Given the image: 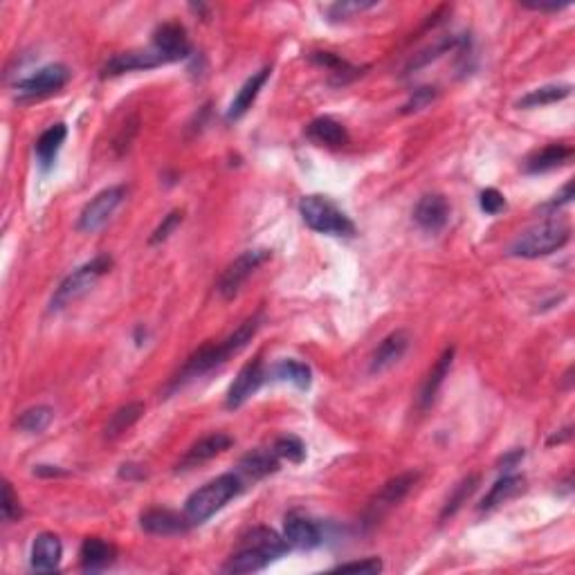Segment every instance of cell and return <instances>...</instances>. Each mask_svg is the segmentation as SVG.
I'll list each match as a JSON object with an SVG mask.
<instances>
[{
    "instance_id": "6da1fadb",
    "label": "cell",
    "mask_w": 575,
    "mask_h": 575,
    "mask_svg": "<svg viewBox=\"0 0 575 575\" xmlns=\"http://www.w3.org/2000/svg\"><path fill=\"white\" fill-rule=\"evenodd\" d=\"M261 323H263V315L261 313L252 315V317H248L243 323H238L236 331H234L232 335H228L225 339H220V342L204 344V347H200L198 351L191 353L189 360H187L185 366L180 369V373L173 378L169 391L178 389V387L187 385V382L196 380V378L204 376V373L214 371L216 366L225 364L229 357L236 355L238 351H243V348L252 342V338L259 333Z\"/></svg>"
},
{
    "instance_id": "7a4b0ae2",
    "label": "cell",
    "mask_w": 575,
    "mask_h": 575,
    "mask_svg": "<svg viewBox=\"0 0 575 575\" xmlns=\"http://www.w3.org/2000/svg\"><path fill=\"white\" fill-rule=\"evenodd\" d=\"M288 542L270 528H254L236 553L223 564V573H257L288 553Z\"/></svg>"
},
{
    "instance_id": "3957f363",
    "label": "cell",
    "mask_w": 575,
    "mask_h": 575,
    "mask_svg": "<svg viewBox=\"0 0 575 575\" xmlns=\"http://www.w3.org/2000/svg\"><path fill=\"white\" fill-rule=\"evenodd\" d=\"M243 481L241 476L234 475V472H228V475H220L216 479H212L210 483H204L203 488L194 490L185 504V515L189 517V522L194 523H204L207 519L214 517L219 510H223L234 497L241 495Z\"/></svg>"
},
{
    "instance_id": "277c9868",
    "label": "cell",
    "mask_w": 575,
    "mask_h": 575,
    "mask_svg": "<svg viewBox=\"0 0 575 575\" xmlns=\"http://www.w3.org/2000/svg\"><path fill=\"white\" fill-rule=\"evenodd\" d=\"M571 225L560 216L532 225L510 245V254L519 259H539L557 252L569 243Z\"/></svg>"
},
{
    "instance_id": "5b68a950",
    "label": "cell",
    "mask_w": 575,
    "mask_h": 575,
    "mask_svg": "<svg viewBox=\"0 0 575 575\" xmlns=\"http://www.w3.org/2000/svg\"><path fill=\"white\" fill-rule=\"evenodd\" d=\"M299 214L301 220L317 234H328V236H353L355 234L353 220L326 196H304L299 203Z\"/></svg>"
},
{
    "instance_id": "8992f818",
    "label": "cell",
    "mask_w": 575,
    "mask_h": 575,
    "mask_svg": "<svg viewBox=\"0 0 575 575\" xmlns=\"http://www.w3.org/2000/svg\"><path fill=\"white\" fill-rule=\"evenodd\" d=\"M110 268H113V259L106 257V254L95 257L92 261H88V263H84L81 268H76L72 275H68L66 279L61 281V285H59L57 292H54L52 310L63 308V306L70 304V301H75V299H79V297L86 295V292L91 291L92 285H95L97 281L106 275V272H110Z\"/></svg>"
},
{
    "instance_id": "52a82bcc",
    "label": "cell",
    "mask_w": 575,
    "mask_h": 575,
    "mask_svg": "<svg viewBox=\"0 0 575 575\" xmlns=\"http://www.w3.org/2000/svg\"><path fill=\"white\" fill-rule=\"evenodd\" d=\"M270 257V250H248V252H243L241 257H236L225 268V272L219 279V285H216V292H219L223 299H234V297L241 292L243 284H245Z\"/></svg>"
},
{
    "instance_id": "ba28073f",
    "label": "cell",
    "mask_w": 575,
    "mask_h": 575,
    "mask_svg": "<svg viewBox=\"0 0 575 575\" xmlns=\"http://www.w3.org/2000/svg\"><path fill=\"white\" fill-rule=\"evenodd\" d=\"M126 194H129V189H126L124 185H115V187H108V189L100 191V194H97L95 198L84 207V210H81L79 223H76L79 232H86V234L100 232V229L108 223L110 216L117 212L119 204L124 203Z\"/></svg>"
},
{
    "instance_id": "9c48e42d",
    "label": "cell",
    "mask_w": 575,
    "mask_h": 575,
    "mask_svg": "<svg viewBox=\"0 0 575 575\" xmlns=\"http://www.w3.org/2000/svg\"><path fill=\"white\" fill-rule=\"evenodd\" d=\"M68 81H70V70L61 63H50V66L38 68L36 72L20 79L16 84V92H19V100H41V97L61 91Z\"/></svg>"
},
{
    "instance_id": "30bf717a",
    "label": "cell",
    "mask_w": 575,
    "mask_h": 575,
    "mask_svg": "<svg viewBox=\"0 0 575 575\" xmlns=\"http://www.w3.org/2000/svg\"><path fill=\"white\" fill-rule=\"evenodd\" d=\"M419 479L420 472H404V475H398L391 481H387L380 492L376 495V499L369 504L366 519H369V522H378V519L385 517L391 508H395V506L411 492V488L419 483Z\"/></svg>"
},
{
    "instance_id": "8fae6325",
    "label": "cell",
    "mask_w": 575,
    "mask_h": 575,
    "mask_svg": "<svg viewBox=\"0 0 575 575\" xmlns=\"http://www.w3.org/2000/svg\"><path fill=\"white\" fill-rule=\"evenodd\" d=\"M263 380H266V369H263V362L259 360V357H254V360H250L248 364L243 366L241 371H238V376L234 378L232 387H229V391H228V400H225L228 409L243 407V404L248 403V400L252 398L259 389H261Z\"/></svg>"
},
{
    "instance_id": "7c38bea8",
    "label": "cell",
    "mask_w": 575,
    "mask_h": 575,
    "mask_svg": "<svg viewBox=\"0 0 575 575\" xmlns=\"http://www.w3.org/2000/svg\"><path fill=\"white\" fill-rule=\"evenodd\" d=\"M140 526L147 531L148 535H160V538H176V535H185L194 523L189 522L187 515L176 513L169 508H151L142 513L140 517Z\"/></svg>"
},
{
    "instance_id": "4fadbf2b",
    "label": "cell",
    "mask_w": 575,
    "mask_h": 575,
    "mask_svg": "<svg viewBox=\"0 0 575 575\" xmlns=\"http://www.w3.org/2000/svg\"><path fill=\"white\" fill-rule=\"evenodd\" d=\"M153 50L167 59V63H176L187 59L191 52L187 29L180 23H162L153 32Z\"/></svg>"
},
{
    "instance_id": "5bb4252c",
    "label": "cell",
    "mask_w": 575,
    "mask_h": 575,
    "mask_svg": "<svg viewBox=\"0 0 575 575\" xmlns=\"http://www.w3.org/2000/svg\"><path fill=\"white\" fill-rule=\"evenodd\" d=\"M164 63H167V59L156 50H131V52H119L110 57L106 66L101 68V75L117 76L133 70H151V68H160Z\"/></svg>"
},
{
    "instance_id": "9a60e30c",
    "label": "cell",
    "mask_w": 575,
    "mask_h": 575,
    "mask_svg": "<svg viewBox=\"0 0 575 575\" xmlns=\"http://www.w3.org/2000/svg\"><path fill=\"white\" fill-rule=\"evenodd\" d=\"M409 344H411V338H409L407 331H394V333L387 335L380 344L373 351L371 362H369V371L373 376H380V373L389 371L391 366L398 364L404 357V353L409 351Z\"/></svg>"
},
{
    "instance_id": "2e32d148",
    "label": "cell",
    "mask_w": 575,
    "mask_h": 575,
    "mask_svg": "<svg viewBox=\"0 0 575 575\" xmlns=\"http://www.w3.org/2000/svg\"><path fill=\"white\" fill-rule=\"evenodd\" d=\"M232 445H234V438L228 436V434L223 432L207 434V436H203L198 443H194V445L187 450V454L180 459V463H178V472L191 470V467H198L200 463L212 461V459H216L219 454L228 451Z\"/></svg>"
},
{
    "instance_id": "e0dca14e",
    "label": "cell",
    "mask_w": 575,
    "mask_h": 575,
    "mask_svg": "<svg viewBox=\"0 0 575 575\" xmlns=\"http://www.w3.org/2000/svg\"><path fill=\"white\" fill-rule=\"evenodd\" d=\"M284 539L291 548L310 551V548H317L322 544V531L313 519L299 513H291L284 522Z\"/></svg>"
},
{
    "instance_id": "ac0fdd59",
    "label": "cell",
    "mask_w": 575,
    "mask_h": 575,
    "mask_svg": "<svg viewBox=\"0 0 575 575\" xmlns=\"http://www.w3.org/2000/svg\"><path fill=\"white\" fill-rule=\"evenodd\" d=\"M414 220L420 229L425 232L438 234L450 220V203L445 200V196L441 194H429L423 196L419 200L414 210Z\"/></svg>"
},
{
    "instance_id": "d6986e66",
    "label": "cell",
    "mask_w": 575,
    "mask_h": 575,
    "mask_svg": "<svg viewBox=\"0 0 575 575\" xmlns=\"http://www.w3.org/2000/svg\"><path fill=\"white\" fill-rule=\"evenodd\" d=\"M63 557V544L54 532H38L32 544L29 564L38 573H52L59 571Z\"/></svg>"
},
{
    "instance_id": "ffe728a7",
    "label": "cell",
    "mask_w": 575,
    "mask_h": 575,
    "mask_svg": "<svg viewBox=\"0 0 575 575\" xmlns=\"http://www.w3.org/2000/svg\"><path fill=\"white\" fill-rule=\"evenodd\" d=\"M115 557H117V548L101 538H86L84 544H81L79 562L81 569L86 571V573H97V571L108 569L115 562Z\"/></svg>"
},
{
    "instance_id": "44dd1931",
    "label": "cell",
    "mask_w": 575,
    "mask_h": 575,
    "mask_svg": "<svg viewBox=\"0 0 575 575\" xmlns=\"http://www.w3.org/2000/svg\"><path fill=\"white\" fill-rule=\"evenodd\" d=\"M306 138L319 147L339 148L348 144V131L333 117H317L306 126Z\"/></svg>"
},
{
    "instance_id": "7402d4cb",
    "label": "cell",
    "mask_w": 575,
    "mask_h": 575,
    "mask_svg": "<svg viewBox=\"0 0 575 575\" xmlns=\"http://www.w3.org/2000/svg\"><path fill=\"white\" fill-rule=\"evenodd\" d=\"M451 362H454V347H447L445 351L441 353V357L436 360V364L432 366V371L427 373L425 378L423 387H420V395H419V407L420 409H429L436 400L438 391H441L443 382H445L447 373L451 369Z\"/></svg>"
},
{
    "instance_id": "603a6c76",
    "label": "cell",
    "mask_w": 575,
    "mask_h": 575,
    "mask_svg": "<svg viewBox=\"0 0 575 575\" xmlns=\"http://www.w3.org/2000/svg\"><path fill=\"white\" fill-rule=\"evenodd\" d=\"M268 76H270V68H263V70L254 72V75L250 76L245 84H243L241 91L236 92V97H234L232 106H229V110H228V122H238L243 115L252 108V104L257 101L259 92H261V88L266 86Z\"/></svg>"
},
{
    "instance_id": "cb8c5ba5",
    "label": "cell",
    "mask_w": 575,
    "mask_h": 575,
    "mask_svg": "<svg viewBox=\"0 0 575 575\" xmlns=\"http://www.w3.org/2000/svg\"><path fill=\"white\" fill-rule=\"evenodd\" d=\"M523 488H526V479L519 475H510V472H506L501 479L495 481V485L488 490V495L483 497V501L479 504V510L483 513V510H492L497 508V506L506 504V501L515 499L517 495H522Z\"/></svg>"
},
{
    "instance_id": "d4e9b609",
    "label": "cell",
    "mask_w": 575,
    "mask_h": 575,
    "mask_svg": "<svg viewBox=\"0 0 575 575\" xmlns=\"http://www.w3.org/2000/svg\"><path fill=\"white\" fill-rule=\"evenodd\" d=\"M279 461L281 459L276 457L275 450H252L238 461V472L252 481L266 479L279 470Z\"/></svg>"
},
{
    "instance_id": "484cf974",
    "label": "cell",
    "mask_w": 575,
    "mask_h": 575,
    "mask_svg": "<svg viewBox=\"0 0 575 575\" xmlns=\"http://www.w3.org/2000/svg\"><path fill=\"white\" fill-rule=\"evenodd\" d=\"M573 156V148L566 147V144H548L542 151L532 153L526 160V172L528 173H547L553 172V169L562 167Z\"/></svg>"
},
{
    "instance_id": "4316f807",
    "label": "cell",
    "mask_w": 575,
    "mask_h": 575,
    "mask_svg": "<svg viewBox=\"0 0 575 575\" xmlns=\"http://www.w3.org/2000/svg\"><path fill=\"white\" fill-rule=\"evenodd\" d=\"M66 138H68L66 124H54V126H50L48 131H44V133H41V138H38L36 144H34V151H36L38 164H41V167L44 169L52 167V162L57 160V156H59V151H61Z\"/></svg>"
},
{
    "instance_id": "83f0119b",
    "label": "cell",
    "mask_w": 575,
    "mask_h": 575,
    "mask_svg": "<svg viewBox=\"0 0 575 575\" xmlns=\"http://www.w3.org/2000/svg\"><path fill=\"white\" fill-rule=\"evenodd\" d=\"M142 416H144V403H129L124 404V407L115 409L104 427V436L108 438V441H115V438H119L124 432H129V429L133 427Z\"/></svg>"
},
{
    "instance_id": "f1b7e54d",
    "label": "cell",
    "mask_w": 575,
    "mask_h": 575,
    "mask_svg": "<svg viewBox=\"0 0 575 575\" xmlns=\"http://www.w3.org/2000/svg\"><path fill=\"white\" fill-rule=\"evenodd\" d=\"M275 378L291 382L297 389H308L310 382H313V371H310L308 364L299 360H281L275 366Z\"/></svg>"
},
{
    "instance_id": "f546056e",
    "label": "cell",
    "mask_w": 575,
    "mask_h": 575,
    "mask_svg": "<svg viewBox=\"0 0 575 575\" xmlns=\"http://www.w3.org/2000/svg\"><path fill=\"white\" fill-rule=\"evenodd\" d=\"M52 419V407H48V404H36V407L25 409L23 414L19 416V420H16V427L25 434H41L50 427Z\"/></svg>"
},
{
    "instance_id": "4dcf8cb0",
    "label": "cell",
    "mask_w": 575,
    "mask_h": 575,
    "mask_svg": "<svg viewBox=\"0 0 575 575\" xmlns=\"http://www.w3.org/2000/svg\"><path fill=\"white\" fill-rule=\"evenodd\" d=\"M569 95H571L569 84H560V86H542L531 91L528 95H523L522 100H519V106H522V108H539V106L557 104V101L566 100Z\"/></svg>"
},
{
    "instance_id": "1f68e13d",
    "label": "cell",
    "mask_w": 575,
    "mask_h": 575,
    "mask_svg": "<svg viewBox=\"0 0 575 575\" xmlns=\"http://www.w3.org/2000/svg\"><path fill=\"white\" fill-rule=\"evenodd\" d=\"M476 485H479V475L466 476L461 483L454 485L451 495L447 497L445 506H443V510H441V519H447V517H451V515H457L459 510H461V506L467 504V499L475 495Z\"/></svg>"
},
{
    "instance_id": "d6a6232c",
    "label": "cell",
    "mask_w": 575,
    "mask_h": 575,
    "mask_svg": "<svg viewBox=\"0 0 575 575\" xmlns=\"http://www.w3.org/2000/svg\"><path fill=\"white\" fill-rule=\"evenodd\" d=\"M461 44H463V38H459V36H445V38H441V41H438L436 45H432V48H427V50H423V52L416 54V57L411 59V61H409L407 72H414V70H419V68L427 66V63L436 61V59H441L443 54L451 52V50L459 48V45H461Z\"/></svg>"
},
{
    "instance_id": "836d02e7",
    "label": "cell",
    "mask_w": 575,
    "mask_h": 575,
    "mask_svg": "<svg viewBox=\"0 0 575 575\" xmlns=\"http://www.w3.org/2000/svg\"><path fill=\"white\" fill-rule=\"evenodd\" d=\"M275 454L279 459L288 463H301L306 459V445L301 438L292 436V434H285V436H279L272 445Z\"/></svg>"
},
{
    "instance_id": "e575fe53",
    "label": "cell",
    "mask_w": 575,
    "mask_h": 575,
    "mask_svg": "<svg viewBox=\"0 0 575 575\" xmlns=\"http://www.w3.org/2000/svg\"><path fill=\"white\" fill-rule=\"evenodd\" d=\"M182 216H185V214H182L180 210L169 212V214L164 216V219H162V223L156 228V232L151 234V238H148V243H151V245H157V243H164V241H167V238L172 236V234L176 232L178 228H180Z\"/></svg>"
},
{
    "instance_id": "d590c367",
    "label": "cell",
    "mask_w": 575,
    "mask_h": 575,
    "mask_svg": "<svg viewBox=\"0 0 575 575\" xmlns=\"http://www.w3.org/2000/svg\"><path fill=\"white\" fill-rule=\"evenodd\" d=\"M0 510H3V519H5V522H16V519H20V515H23V510H20V504H19V497H16L10 481L3 483V501H0Z\"/></svg>"
},
{
    "instance_id": "8d00e7d4",
    "label": "cell",
    "mask_w": 575,
    "mask_h": 575,
    "mask_svg": "<svg viewBox=\"0 0 575 575\" xmlns=\"http://www.w3.org/2000/svg\"><path fill=\"white\" fill-rule=\"evenodd\" d=\"M371 7H376V3H335V5L328 7L326 14L331 20H347L353 14H362V12L371 10Z\"/></svg>"
},
{
    "instance_id": "74e56055",
    "label": "cell",
    "mask_w": 575,
    "mask_h": 575,
    "mask_svg": "<svg viewBox=\"0 0 575 575\" xmlns=\"http://www.w3.org/2000/svg\"><path fill=\"white\" fill-rule=\"evenodd\" d=\"M138 129H140V119L135 117V115L129 119V122H124V126H122V131H119V135L115 138V142H113L117 156H124V153H129L131 144H133L135 135H138Z\"/></svg>"
},
{
    "instance_id": "f35d334b",
    "label": "cell",
    "mask_w": 575,
    "mask_h": 575,
    "mask_svg": "<svg viewBox=\"0 0 575 575\" xmlns=\"http://www.w3.org/2000/svg\"><path fill=\"white\" fill-rule=\"evenodd\" d=\"M436 95H438L436 88H419V91H414V95L409 97L407 104L403 106V113L411 115V113H419V110L427 108V106L436 100Z\"/></svg>"
},
{
    "instance_id": "ab89813d",
    "label": "cell",
    "mask_w": 575,
    "mask_h": 575,
    "mask_svg": "<svg viewBox=\"0 0 575 575\" xmlns=\"http://www.w3.org/2000/svg\"><path fill=\"white\" fill-rule=\"evenodd\" d=\"M335 571H339V573L373 575L382 571V560H378V557H366V560H360V562H344V564L335 566Z\"/></svg>"
},
{
    "instance_id": "60d3db41",
    "label": "cell",
    "mask_w": 575,
    "mask_h": 575,
    "mask_svg": "<svg viewBox=\"0 0 575 575\" xmlns=\"http://www.w3.org/2000/svg\"><path fill=\"white\" fill-rule=\"evenodd\" d=\"M479 204H481V210H483L488 216H497L499 212L506 210V198L501 191H497L490 187V189L481 191Z\"/></svg>"
},
{
    "instance_id": "b9f144b4",
    "label": "cell",
    "mask_w": 575,
    "mask_h": 575,
    "mask_svg": "<svg viewBox=\"0 0 575 575\" xmlns=\"http://www.w3.org/2000/svg\"><path fill=\"white\" fill-rule=\"evenodd\" d=\"M310 61L317 63V66L328 68V70H331V75H335V72L344 70V68L348 66L342 57H338V54H333V52H313L310 54Z\"/></svg>"
},
{
    "instance_id": "7bdbcfd3",
    "label": "cell",
    "mask_w": 575,
    "mask_h": 575,
    "mask_svg": "<svg viewBox=\"0 0 575 575\" xmlns=\"http://www.w3.org/2000/svg\"><path fill=\"white\" fill-rule=\"evenodd\" d=\"M523 454H526V451L519 450V447H517V450L506 451L504 457L499 459V463H497V467H499V470L506 475V472H510V470H513V467L519 466V461H522V459H523Z\"/></svg>"
},
{
    "instance_id": "ee69618b",
    "label": "cell",
    "mask_w": 575,
    "mask_h": 575,
    "mask_svg": "<svg viewBox=\"0 0 575 575\" xmlns=\"http://www.w3.org/2000/svg\"><path fill=\"white\" fill-rule=\"evenodd\" d=\"M119 476L126 481H140L147 476V470L140 463H124V466L119 467Z\"/></svg>"
},
{
    "instance_id": "f6af8a7d",
    "label": "cell",
    "mask_w": 575,
    "mask_h": 575,
    "mask_svg": "<svg viewBox=\"0 0 575 575\" xmlns=\"http://www.w3.org/2000/svg\"><path fill=\"white\" fill-rule=\"evenodd\" d=\"M571 200H573V182H566L564 189H562L560 194H557L555 198L547 204V207L548 210H555V207H562V204H569Z\"/></svg>"
},
{
    "instance_id": "bcb514c9",
    "label": "cell",
    "mask_w": 575,
    "mask_h": 575,
    "mask_svg": "<svg viewBox=\"0 0 575 575\" xmlns=\"http://www.w3.org/2000/svg\"><path fill=\"white\" fill-rule=\"evenodd\" d=\"M571 436H573V427L569 425V427H564V429H560V432L553 434V436L547 441V445H562V443L569 441Z\"/></svg>"
},
{
    "instance_id": "7dc6e473",
    "label": "cell",
    "mask_w": 575,
    "mask_h": 575,
    "mask_svg": "<svg viewBox=\"0 0 575 575\" xmlns=\"http://www.w3.org/2000/svg\"><path fill=\"white\" fill-rule=\"evenodd\" d=\"M34 475L38 476H66V470L57 466H36L34 467Z\"/></svg>"
},
{
    "instance_id": "c3c4849f",
    "label": "cell",
    "mask_w": 575,
    "mask_h": 575,
    "mask_svg": "<svg viewBox=\"0 0 575 575\" xmlns=\"http://www.w3.org/2000/svg\"><path fill=\"white\" fill-rule=\"evenodd\" d=\"M523 7H528V10H535V12H560V10H564L566 5H542V3H539V5H523Z\"/></svg>"
}]
</instances>
